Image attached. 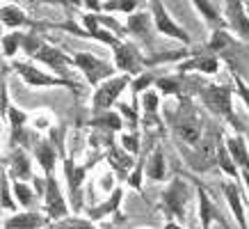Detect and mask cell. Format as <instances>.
Masks as SVG:
<instances>
[{
    "instance_id": "cell-1",
    "label": "cell",
    "mask_w": 249,
    "mask_h": 229,
    "mask_svg": "<svg viewBox=\"0 0 249 229\" xmlns=\"http://www.w3.org/2000/svg\"><path fill=\"white\" fill-rule=\"evenodd\" d=\"M204 101L208 103V108H213L215 113L227 114L229 119H233V113H231V90L229 87H206L201 92Z\"/></svg>"
},
{
    "instance_id": "cell-2",
    "label": "cell",
    "mask_w": 249,
    "mask_h": 229,
    "mask_svg": "<svg viewBox=\"0 0 249 229\" xmlns=\"http://www.w3.org/2000/svg\"><path fill=\"white\" fill-rule=\"evenodd\" d=\"M188 186L183 181H172V186H169V191L165 192V202H167V209L172 211L174 215H183V211H185V202H188Z\"/></svg>"
},
{
    "instance_id": "cell-3",
    "label": "cell",
    "mask_w": 249,
    "mask_h": 229,
    "mask_svg": "<svg viewBox=\"0 0 249 229\" xmlns=\"http://www.w3.org/2000/svg\"><path fill=\"white\" fill-rule=\"evenodd\" d=\"M76 64L85 71V76H87V80H89L91 85L98 83V78L110 76V74H112L107 64H103V62H98L96 57H91V55H87V53L76 55Z\"/></svg>"
},
{
    "instance_id": "cell-4",
    "label": "cell",
    "mask_w": 249,
    "mask_h": 229,
    "mask_svg": "<svg viewBox=\"0 0 249 229\" xmlns=\"http://www.w3.org/2000/svg\"><path fill=\"white\" fill-rule=\"evenodd\" d=\"M126 78H114V80H110V83H106L101 90L96 92V96H94V106L96 108H107L110 103H112L117 96H119V92L126 87Z\"/></svg>"
},
{
    "instance_id": "cell-5",
    "label": "cell",
    "mask_w": 249,
    "mask_h": 229,
    "mask_svg": "<svg viewBox=\"0 0 249 229\" xmlns=\"http://www.w3.org/2000/svg\"><path fill=\"white\" fill-rule=\"evenodd\" d=\"M153 12H156V23H158V30L160 32L172 35V37H178L181 41H190L188 35H185V32H183L174 21H169V16L165 14V7H162L160 2H156V5H153Z\"/></svg>"
},
{
    "instance_id": "cell-6",
    "label": "cell",
    "mask_w": 249,
    "mask_h": 229,
    "mask_svg": "<svg viewBox=\"0 0 249 229\" xmlns=\"http://www.w3.org/2000/svg\"><path fill=\"white\" fill-rule=\"evenodd\" d=\"M16 69L21 71V76L25 78L30 85H69V87H73L69 80H62V78H51V76H46V74H41V71H37V69L25 67V64H16Z\"/></svg>"
},
{
    "instance_id": "cell-7",
    "label": "cell",
    "mask_w": 249,
    "mask_h": 229,
    "mask_svg": "<svg viewBox=\"0 0 249 229\" xmlns=\"http://www.w3.org/2000/svg\"><path fill=\"white\" fill-rule=\"evenodd\" d=\"M46 206H48V213L60 218V215L67 213L64 209V202H62V195L57 191V183L53 181V176H48V183H46Z\"/></svg>"
},
{
    "instance_id": "cell-8",
    "label": "cell",
    "mask_w": 249,
    "mask_h": 229,
    "mask_svg": "<svg viewBox=\"0 0 249 229\" xmlns=\"http://www.w3.org/2000/svg\"><path fill=\"white\" fill-rule=\"evenodd\" d=\"M114 60H117V67L126 69V71H130V74H137V71H140V64H142V60L137 57L135 51H133L130 46H117Z\"/></svg>"
},
{
    "instance_id": "cell-9",
    "label": "cell",
    "mask_w": 249,
    "mask_h": 229,
    "mask_svg": "<svg viewBox=\"0 0 249 229\" xmlns=\"http://www.w3.org/2000/svg\"><path fill=\"white\" fill-rule=\"evenodd\" d=\"M229 14H231V23L238 35H242L245 39H249V19L245 16V5L242 2H229L227 5Z\"/></svg>"
},
{
    "instance_id": "cell-10",
    "label": "cell",
    "mask_w": 249,
    "mask_h": 229,
    "mask_svg": "<svg viewBox=\"0 0 249 229\" xmlns=\"http://www.w3.org/2000/svg\"><path fill=\"white\" fill-rule=\"evenodd\" d=\"M176 131H178V135H181L185 142H190V145H195L196 140H199V133H201L199 122H196L195 117H190V114H185V117H181V119L176 122Z\"/></svg>"
},
{
    "instance_id": "cell-11",
    "label": "cell",
    "mask_w": 249,
    "mask_h": 229,
    "mask_svg": "<svg viewBox=\"0 0 249 229\" xmlns=\"http://www.w3.org/2000/svg\"><path fill=\"white\" fill-rule=\"evenodd\" d=\"M46 222V218L37 213H28V215H18L14 220L5 222V229H39Z\"/></svg>"
},
{
    "instance_id": "cell-12",
    "label": "cell",
    "mask_w": 249,
    "mask_h": 229,
    "mask_svg": "<svg viewBox=\"0 0 249 229\" xmlns=\"http://www.w3.org/2000/svg\"><path fill=\"white\" fill-rule=\"evenodd\" d=\"M227 147H229V152H231V158H233L235 163H238V165L245 170V172H249V153H247V149H245V145H242L240 137L229 140Z\"/></svg>"
},
{
    "instance_id": "cell-13",
    "label": "cell",
    "mask_w": 249,
    "mask_h": 229,
    "mask_svg": "<svg viewBox=\"0 0 249 229\" xmlns=\"http://www.w3.org/2000/svg\"><path fill=\"white\" fill-rule=\"evenodd\" d=\"M37 57L41 62H46V64L55 67V69H64L67 67V62H69L60 51H55V48H51V46H41V48L37 51Z\"/></svg>"
},
{
    "instance_id": "cell-14",
    "label": "cell",
    "mask_w": 249,
    "mask_h": 229,
    "mask_svg": "<svg viewBox=\"0 0 249 229\" xmlns=\"http://www.w3.org/2000/svg\"><path fill=\"white\" fill-rule=\"evenodd\" d=\"M224 192H227L231 209L235 211V218H238V222H240V227L247 229V225H245V213H242V204H240V195H238V188H235L233 183H227V186H224Z\"/></svg>"
},
{
    "instance_id": "cell-15",
    "label": "cell",
    "mask_w": 249,
    "mask_h": 229,
    "mask_svg": "<svg viewBox=\"0 0 249 229\" xmlns=\"http://www.w3.org/2000/svg\"><path fill=\"white\" fill-rule=\"evenodd\" d=\"M195 69H201V71L215 74V71H217V60H215V57H201V60H195V62L183 64L181 71H195Z\"/></svg>"
},
{
    "instance_id": "cell-16",
    "label": "cell",
    "mask_w": 249,
    "mask_h": 229,
    "mask_svg": "<svg viewBox=\"0 0 249 229\" xmlns=\"http://www.w3.org/2000/svg\"><path fill=\"white\" fill-rule=\"evenodd\" d=\"M128 28L135 35H146L149 32V14H133L130 16Z\"/></svg>"
},
{
    "instance_id": "cell-17",
    "label": "cell",
    "mask_w": 249,
    "mask_h": 229,
    "mask_svg": "<svg viewBox=\"0 0 249 229\" xmlns=\"http://www.w3.org/2000/svg\"><path fill=\"white\" fill-rule=\"evenodd\" d=\"M2 21L7 23V25H21L25 21V16L16 7H2Z\"/></svg>"
},
{
    "instance_id": "cell-18",
    "label": "cell",
    "mask_w": 249,
    "mask_h": 229,
    "mask_svg": "<svg viewBox=\"0 0 249 229\" xmlns=\"http://www.w3.org/2000/svg\"><path fill=\"white\" fill-rule=\"evenodd\" d=\"M37 156H39V160H41V165H44V170L51 174L53 172V152H51V147L48 145H41L37 149Z\"/></svg>"
},
{
    "instance_id": "cell-19",
    "label": "cell",
    "mask_w": 249,
    "mask_h": 229,
    "mask_svg": "<svg viewBox=\"0 0 249 229\" xmlns=\"http://www.w3.org/2000/svg\"><path fill=\"white\" fill-rule=\"evenodd\" d=\"M67 174H69V179H71V192H73V197H78V183L83 181L85 172H83V170H76V172H73L71 160H67Z\"/></svg>"
},
{
    "instance_id": "cell-20",
    "label": "cell",
    "mask_w": 249,
    "mask_h": 229,
    "mask_svg": "<svg viewBox=\"0 0 249 229\" xmlns=\"http://www.w3.org/2000/svg\"><path fill=\"white\" fill-rule=\"evenodd\" d=\"M110 160H112V165H114V168H117V170H119L121 174H124V172H126V170H128L130 165H133V163H130V158H128V156H124V153H121V152H114V149H112V152H110Z\"/></svg>"
},
{
    "instance_id": "cell-21",
    "label": "cell",
    "mask_w": 249,
    "mask_h": 229,
    "mask_svg": "<svg viewBox=\"0 0 249 229\" xmlns=\"http://www.w3.org/2000/svg\"><path fill=\"white\" fill-rule=\"evenodd\" d=\"M217 158H219V165H222V170L227 172V174L233 176L235 174V168H233V158L227 153V149L224 147H219V152H217Z\"/></svg>"
},
{
    "instance_id": "cell-22",
    "label": "cell",
    "mask_w": 249,
    "mask_h": 229,
    "mask_svg": "<svg viewBox=\"0 0 249 229\" xmlns=\"http://www.w3.org/2000/svg\"><path fill=\"white\" fill-rule=\"evenodd\" d=\"M149 176H151V179H160V176H162V153L160 152L153 153L151 163H149Z\"/></svg>"
},
{
    "instance_id": "cell-23",
    "label": "cell",
    "mask_w": 249,
    "mask_h": 229,
    "mask_svg": "<svg viewBox=\"0 0 249 229\" xmlns=\"http://www.w3.org/2000/svg\"><path fill=\"white\" fill-rule=\"evenodd\" d=\"M14 174L16 176H28L30 174V165H28V158L23 153H16L14 156Z\"/></svg>"
},
{
    "instance_id": "cell-24",
    "label": "cell",
    "mask_w": 249,
    "mask_h": 229,
    "mask_svg": "<svg viewBox=\"0 0 249 229\" xmlns=\"http://www.w3.org/2000/svg\"><path fill=\"white\" fill-rule=\"evenodd\" d=\"M119 197H121V191H117V192L112 195V199H110V202H107L106 206H101V209H94V211H91V218H101L103 213H107V211H112L114 206L119 204Z\"/></svg>"
},
{
    "instance_id": "cell-25",
    "label": "cell",
    "mask_w": 249,
    "mask_h": 229,
    "mask_svg": "<svg viewBox=\"0 0 249 229\" xmlns=\"http://www.w3.org/2000/svg\"><path fill=\"white\" fill-rule=\"evenodd\" d=\"M9 117H12V129H14V137L18 135V131H21V126L25 124V114L18 113V110H14V108H9Z\"/></svg>"
},
{
    "instance_id": "cell-26",
    "label": "cell",
    "mask_w": 249,
    "mask_h": 229,
    "mask_svg": "<svg viewBox=\"0 0 249 229\" xmlns=\"http://www.w3.org/2000/svg\"><path fill=\"white\" fill-rule=\"evenodd\" d=\"M57 229H94V227L85 220H64L62 225H57Z\"/></svg>"
},
{
    "instance_id": "cell-27",
    "label": "cell",
    "mask_w": 249,
    "mask_h": 229,
    "mask_svg": "<svg viewBox=\"0 0 249 229\" xmlns=\"http://www.w3.org/2000/svg\"><path fill=\"white\" fill-rule=\"evenodd\" d=\"M158 87L167 94H176L178 92V80H169V78H160L158 80Z\"/></svg>"
},
{
    "instance_id": "cell-28",
    "label": "cell",
    "mask_w": 249,
    "mask_h": 229,
    "mask_svg": "<svg viewBox=\"0 0 249 229\" xmlns=\"http://www.w3.org/2000/svg\"><path fill=\"white\" fill-rule=\"evenodd\" d=\"M196 7L201 9V12H204V14L208 16L213 23H219V16L215 14V5H213V2H211V5H208V2H196Z\"/></svg>"
},
{
    "instance_id": "cell-29",
    "label": "cell",
    "mask_w": 249,
    "mask_h": 229,
    "mask_svg": "<svg viewBox=\"0 0 249 229\" xmlns=\"http://www.w3.org/2000/svg\"><path fill=\"white\" fill-rule=\"evenodd\" d=\"M96 124H107V129H121V119L117 114H106V117H98Z\"/></svg>"
},
{
    "instance_id": "cell-30",
    "label": "cell",
    "mask_w": 249,
    "mask_h": 229,
    "mask_svg": "<svg viewBox=\"0 0 249 229\" xmlns=\"http://www.w3.org/2000/svg\"><path fill=\"white\" fill-rule=\"evenodd\" d=\"M16 195H18V199H21V204H30L32 202V192L23 186V183H16Z\"/></svg>"
},
{
    "instance_id": "cell-31",
    "label": "cell",
    "mask_w": 249,
    "mask_h": 229,
    "mask_svg": "<svg viewBox=\"0 0 249 229\" xmlns=\"http://www.w3.org/2000/svg\"><path fill=\"white\" fill-rule=\"evenodd\" d=\"M227 44H229V37L224 35V32H217V35H215V39H213L211 48H213V51H215V48H224Z\"/></svg>"
},
{
    "instance_id": "cell-32",
    "label": "cell",
    "mask_w": 249,
    "mask_h": 229,
    "mask_svg": "<svg viewBox=\"0 0 249 229\" xmlns=\"http://www.w3.org/2000/svg\"><path fill=\"white\" fill-rule=\"evenodd\" d=\"M235 85H238V92H240V96H242V101L247 103V108H249V87L245 83H242L240 78L235 76Z\"/></svg>"
},
{
    "instance_id": "cell-33",
    "label": "cell",
    "mask_w": 249,
    "mask_h": 229,
    "mask_svg": "<svg viewBox=\"0 0 249 229\" xmlns=\"http://www.w3.org/2000/svg\"><path fill=\"white\" fill-rule=\"evenodd\" d=\"M2 206H5V209H14V202H12V199H9L7 181H2Z\"/></svg>"
},
{
    "instance_id": "cell-34",
    "label": "cell",
    "mask_w": 249,
    "mask_h": 229,
    "mask_svg": "<svg viewBox=\"0 0 249 229\" xmlns=\"http://www.w3.org/2000/svg\"><path fill=\"white\" fill-rule=\"evenodd\" d=\"M106 7L107 9H126V12H130V9L135 7V2H107Z\"/></svg>"
},
{
    "instance_id": "cell-35",
    "label": "cell",
    "mask_w": 249,
    "mask_h": 229,
    "mask_svg": "<svg viewBox=\"0 0 249 229\" xmlns=\"http://www.w3.org/2000/svg\"><path fill=\"white\" fill-rule=\"evenodd\" d=\"M124 145H126V149H128V152H137V149H140L135 135H126V137H124Z\"/></svg>"
},
{
    "instance_id": "cell-36",
    "label": "cell",
    "mask_w": 249,
    "mask_h": 229,
    "mask_svg": "<svg viewBox=\"0 0 249 229\" xmlns=\"http://www.w3.org/2000/svg\"><path fill=\"white\" fill-rule=\"evenodd\" d=\"M144 106H146V110H149V113H153V110H156V106H158L156 94H146V96H144Z\"/></svg>"
},
{
    "instance_id": "cell-37",
    "label": "cell",
    "mask_w": 249,
    "mask_h": 229,
    "mask_svg": "<svg viewBox=\"0 0 249 229\" xmlns=\"http://www.w3.org/2000/svg\"><path fill=\"white\" fill-rule=\"evenodd\" d=\"M14 48H16V37H7L5 39V53L12 55L14 53Z\"/></svg>"
},
{
    "instance_id": "cell-38",
    "label": "cell",
    "mask_w": 249,
    "mask_h": 229,
    "mask_svg": "<svg viewBox=\"0 0 249 229\" xmlns=\"http://www.w3.org/2000/svg\"><path fill=\"white\" fill-rule=\"evenodd\" d=\"M151 83V76H142L140 80L135 83V90H142V87H146V85Z\"/></svg>"
},
{
    "instance_id": "cell-39",
    "label": "cell",
    "mask_w": 249,
    "mask_h": 229,
    "mask_svg": "<svg viewBox=\"0 0 249 229\" xmlns=\"http://www.w3.org/2000/svg\"><path fill=\"white\" fill-rule=\"evenodd\" d=\"M245 181H247V186H249V172H245Z\"/></svg>"
},
{
    "instance_id": "cell-40",
    "label": "cell",
    "mask_w": 249,
    "mask_h": 229,
    "mask_svg": "<svg viewBox=\"0 0 249 229\" xmlns=\"http://www.w3.org/2000/svg\"><path fill=\"white\" fill-rule=\"evenodd\" d=\"M167 229H178V227L176 225H167Z\"/></svg>"
},
{
    "instance_id": "cell-41",
    "label": "cell",
    "mask_w": 249,
    "mask_h": 229,
    "mask_svg": "<svg viewBox=\"0 0 249 229\" xmlns=\"http://www.w3.org/2000/svg\"><path fill=\"white\" fill-rule=\"evenodd\" d=\"M247 12H249V5H247Z\"/></svg>"
}]
</instances>
